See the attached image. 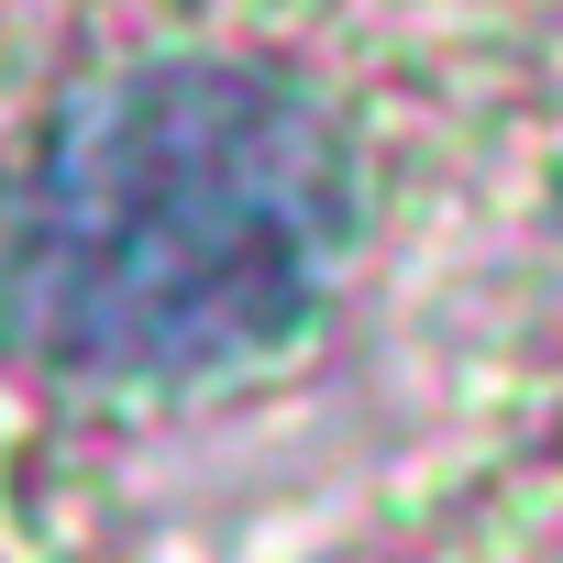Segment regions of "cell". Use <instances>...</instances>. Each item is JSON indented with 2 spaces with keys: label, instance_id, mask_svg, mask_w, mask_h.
<instances>
[{
  "label": "cell",
  "instance_id": "6da1fadb",
  "mask_svg": "<svg viewBox=\"0 0 563 563\" xmlns=\"http://www.w3.org/2000/svg\"><path fill=\"white\" fill-rule=\"evenodd\" d=\"M343 221V144L299 89L144 67L45 133L0 243V310L56 376H210L299 332Z\"/></svg>",
  "mask_w": 563,
  "mask_h": 563
}]
</instances>
